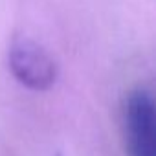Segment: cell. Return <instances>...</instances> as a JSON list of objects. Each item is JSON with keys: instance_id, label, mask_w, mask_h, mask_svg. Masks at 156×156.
Returning <instances> with one entry per match:
<instances>
[{"instance_id": "6da1fadb", "label": "cell", "mask_w": 156, "mask_h": 156, "mask_svg": "<svg viewBox=\"0 0 156 156\" xmlns=\"http://www.w3.org/2000/svg\"><path fill=\"white\" fill-rule=\"evenodd\" d=\"M123 136L129 156H156L154 98L145 87L129 92L123 103Z\"/></svg>"}, {"instance_id": "7a4b0ae2", "label": "cell", "mask_w": 156, "mask_h": 156, "mask_svg": "<svg viewBox=\"0 0 156 156\" xmlns=\"http://www.w3.org/2000/svg\"><path fill=\"white\" fill-rule=\"evenodd\" d=\"M8 64L13 77L26 88L35 92L50 90L57 81V62L31 39H15L8 51Z\"/></svg>"}]
</instances>
